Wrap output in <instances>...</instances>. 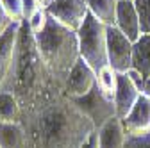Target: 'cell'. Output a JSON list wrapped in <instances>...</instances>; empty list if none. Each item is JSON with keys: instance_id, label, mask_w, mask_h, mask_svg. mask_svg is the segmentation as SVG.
Returning <instances> with one entry per match:
<instances>
[{"instance_id": "6da1fadb", "label": "cell", "mask_w": 150, "mask_h": 148, "mask_svg": "<svg viewBox=\"0 0 150 148\" xmlns=\"http://www.w3.org/2000/svg\"><path fill=\"white\" fill-rule=\"evenodd\" d=\"M11 93L16 97L22 111V121L43 111L55 100L66 97L64 89L54 79L36 47L34 34L23 20L18 34L16 61L13 70ZM20 121V123H22Z\"/></svg>"}, {"instance_id": "7a4b0ae2", "label": "cell", "mask_w": 150, "mask_h": 148, "mask_svg": "<svg viewBox=\"0 0 150 148\" xmlns=\"http://www.w3.org/2000/svg\"><path fill=\"white\" fill-rule=\"evenodd\" d=\"M27 148H81L97 130L68 97L55 100L43 111L22 121Z\"/></svg>"}, {"instance_id": "3957f363", "label": "cell", "mask_w": 150, "mask_h": 148, "mask_svg": "<svg viewBox=\"0 0 150 148\" xmlns=\"http://www.w3.org/2000/svg\"><path fill=\"white\" fill-rule=\"evenodd\" d=\"M34 39L45 64L48 66L54 79L66 93L70 71L81 59L77 32L70 30L57 20H54L52 16H48L45 29L40 34H34Z\"/></svg>"}, {"instance_id": "277c9868", "label": "cell", "mask_w": 150, "mask_h": 148, "mask_svg": "<svg viewBox=\"0 0 150 148\" xmlns=\"http://www.w3.org/2000/svg\"><path fill=\"white\" fill-rule=\"evenodd\" d=\"M81 59H84L95 71L109 66L107 61V27L100 23L91 13L77 32Z\"/></svg>"}, {"instance_id": "5b68a950", "label": "cell", "mask_w": 150, "mask_h": 148, "mask_svg": "<svg viewBox=\"0 0 150 148\" xmlns=\"http://www.w3.org/2000/svg\"><path fill=\"white\" fill-rule=\"evenodd\" d=\"M70 100L77 105V109L82 114H86L93 121V125L97 128H100L105 121H109L111 118L116 116L115 100L105 97L98 86H95L88 95L79 97V98H70Z\"/></svg>"}, {"instance_id": "8992f818", "label": "cell", "mask_w": 150, "mask_h": 148, "mask_svg": "<svg viewBox=\"0 0 150 148\" xmlns=\"http://www.w3.org/2000/svg\"><path fill=\"white\" fill-rule=\"evenodd\" d=\"M132 47L134 43L115 25L107 27V61L116 73L132 70Z\"/></svg>"}, {"instance_id": "52a82bcc", "label": "cell", "mask_w": 150, "mask_h": 148, "mask_svg": "<svg viewBox=\"0 0 150 148\" xmlns=\"http://www.w3.org/2000/svg\"><path fill=\"white\" fill-rule=\"evenodd\" d=\"M20 25L22 23H13L0 36V93H11V80H13V70L16 61Z\"/></svg>"}, {"instance_id": "ba28073f", "label": "cell", "mask_w": 150, "mask_h": 148, "mask_svg": "<svg viewBox=\"0 0 150 148\" xmlns=\"http://www.w3.org/2000/svg\"><path fill=\"white\" fill-rule=\"evenodd\" d=\"M48 16L73 32H79L84 20L89 14L86 0H52L47 7Z\"/></svg>"}, {"instance_id": "9c48e42d", "label": "cell", "mask_w": 150, "mask_h": 148, "mask_svg": "<svg viewBox=\"0 0 150 148\" xmlns=\"http://www.w3.org/2000/svg\"><path fill=\"white\" fill-rule=\"evenodd\" d=\"M95 86H97V71L84 59H79V63L70 71V77L66 82V97L68 98L84 97Z\"/></svg>"}, {"instance_id": "30bf717a", "label": "cell", "mask_w": 150, "mask_h": 148, "mask_svg": "<svg viewBox=\"0 0 150 148\" xmlns=\"http://www.w3.org/2000/svg\"><path fill=\"white\" fill-rule=\"evenodd\" d=\"M115 27H116L122 34H125L132 43L141 36L139 16H138V9H136V6H134V0H118Z\"/></svg>"}, {"instance_id": "8fae6325", "label": "cell", "mask_w": 150, "mask_h": 148, "mask_svg": "<svg viewBox=\"0 0 150 148\" xmlns=\"http://www.w3.org/2000/svg\"><path fill=\"white\" fill-rule=\"evenodd\" d=\"M125 134H146L150 130V98L141 95L130 113L122 120Z\"/></svg>"}, {"instance_id": "7c38bea8", "label": "cell", "mask_w": 150, "mask_h": 148, "mask_svg": "<svg viewBox=\"0 0 150 148\" xmlns=\"http://www.w3.org/2000/svg\"><path fill=\"white\" fill-rule=\"evenodd\" d=\"M141 97V91L136 87V84L129 79L127 73H118V86L115 93V107H116V116L123 120L130 109H132Z\"/></svg>"}, {"instance_id": "4fadbf2b", "label": "cell", "mask_w": 150, "mask_h": 148, "mask_svg": "<svg viewBox=\"0 0 150 148\" xmlns=\"http://www.w3.org/2000/svg\"><path fill=\"white\" fill-rule=\"evenodd\" d=\"M98 132V146L100 148H125V128L123 123L118 116L111 118L105 121L100 128H97Z\"/></svg>"}, {"instance_id": "5bb4252c", "label": "cell", "mask_w": 150, "mask_h": 148, "mask_svg": "<svg viewBox=\"0 0 150 148\" xmlns=\"http://www.w3.org/2000/svg\"><path fill=\"white\" fill-rule=\"evenodd\" d=\"M132 70L150 77V34H141L132 47Z\"/></svg>"}, {"instance_id": "9a60e30c", "label": "cell", "mask_w": 150, "mask_h": 148, "mask_svg": "<svg viewBox=\"0 0 150 148\" xmlns=\"http://www.w3.org/2000/svg\"><path fill=\"white\" fill-rule=\"evenodd\" d=\"M0 148H27V136L22 123L0 121Z\"/></svg>"}, {"instance_id": "2e32d148", "label": "cell", "mask_w": 150, "mask_h": 148, "mask_svg": "<svg viewBox=\"0 0 150 148\" xmlns=\"http://www.w3.org/2000/svg\"><path fill=\"white\" fill-rule=\"evenodd\" d=\"M89 13L105 27L115 25L116 22V9L118 0H86Z\"/></svg>"}, {"instance_id": "e0dca14e", "label": "cell", "mask_w": 150, "mask_h": 148, "mask_svg": "<svg viewBox=\"0 0 150 148\" xmlns=\"http://www.w3.org/2000/svg\"><path fill=\"white\" fill-rule=\"evenodd\" d=\"M0 121L2 123H20L22 111L13 93H0Z\"/></svg>"}, {"instance_id": "ac0fdd59", "label": "cell", "mask_w": 150, "mask_h": 148, "mask_svg": "<svg viewBox=\"0 0 150 148\" xmlns=\"http://www.w3.org/2000/svg\"><path fill=\"white\" fill-rule=\"evenodd\" d=\"M97 86L100 87V91L105 97H109L111 100H115L116 86H118V73L111 66L102 68L100 71H97Z\"/></svg>"}, {"instance_id": "d6986e66", "label": "cell", "mask_w": 150, "mask_h": 148, "mask_svg": "<svg viewBox=\"0 0 150 148\" xmlns=\"http://www.w3.org/2000/svg\"><path fill=\"white\" fill-rule=\"evenodd\" d=\"M134 6L139 16L141 34H150V0H134Z\"/></svg>"}, {"instance_id": "ffe728a7", "label": "cell", "mask_w": 150, "mask_h": 148, "mask_svg": "<svg viewBox=\"0 0 150 148\" xmlns=\"http://www.w3.org/2000/svg\"><path fill=\"white\" fill-rule=\"evenodd\" d=\"M6 9V13L9 14V18L16 23H22L25 20L23 14V0H0Z\"/></svg>"}, {"instance_id": "44dd1931", "label": "cell", "mask_w": 150, "mask_h": 148, "mask_svg": "<svg viewBox=\"0 0 150 148\" xmlns=\"http://www.w3.org/2000/svg\"><path fill=\"white\" fill-rule=\"evenodd\" d=\"M25 22L29 23V29H30L32 34H40L45 29L47 22H48V13H47V9H40V11H36Z\"/></svg>"}, {"instance_id": "7402d4cb", "label": "cell", "mask_w": 150, "mask_h": 148, "mask_svg": "<svg viewBox=\"0 0 150 148\" xmlns=\"http://www.w3.org/2000/svg\"><path fill=\"white\" fill-rule=\"evenodd\" d=\"M125 148H150V130L146 134H127L125 137Z\"/></svg>"}, {"instance_id": "603a6c76", "label": "cell", "mask_w": 150, "mask_h": 148, "mask_svg": "<svg viewBox=\"0 0 150 148\" xmlns=\"http://www.w3.org/2000/svg\"><path fill=\"white\" fill-rule=\"evenodd\" d=\"M40 9H45L41 6L40 0H23V14H25V20H29V18Z\"/></svg>"}, {"instance_id": "cb8c5ba5", "label": "cell", "mask_w": 150, "mask_h": 148, "mask_svg": "<svg viewBox=\"0 0 150 148\" xmlns=\"http://www.w3.org/2000/svg\"><path fill=\"white\" fill-rule=\"evenodd\" d=\"M13 23H16V22H13L11 18H9V14L6 13V9H4V6H2V2H0V36H2Z\"/></svg>"}, {"instance_id": "d4e9b609", "label": "cell", "mask_w": 150, "mask_h": 148, "mask_svg": "<svg viewBox=\"0 0 150 148\" xmlns=\"http://www.w3.org/2000/svg\"><path fill=\"white\" fill-rule=\"evenodd\" d=\"M127 75H129V79L132 80L134 84H136V87L141 91V95H143V86H145V77L141 75L139 71H136V70H129L127 71Z\"/></svg>"}, {"instance_id": "484cf974", "label": "cell", "mask_w": 150, "mask_h": 148, "mask_svg": "<svg viewBox=\"0 0 150 148\" xmlns=\"http://www.w3.org/2000/svg\"><path fill=\"white\" fill-rule=\"evenodd\" d=\"M81 148H100V146H98V132L95 130L93 134H89V137L82 143Z\"/></svg>"}, {"instance_id": "4316f807", "label": "cell", "mask_w": 150, "mask_h": 148, "mask_svg": "<svg viewBox=\"0 0 150 148\" xmlns=\"http://www.w3.org/2000/svg\"><path fill=\"white\" fill-rule=\"evenodd\" d=\"M143 95L150 98V77L145 79V86H143Z\"/></svg>"}, {"instance_id": "83f0119b", "label": "cell", "mask_w": 150, "mask_h": 148, "mask_svg": "<svg viewBox=\"0 0 150 148\" xmlns=\"http://www.w3.org/2000/svg\"><path fill=\"white\" fill-rule=\"evenodd\" d=\"M40 2H41V6H43V7L47 9V7H48V4L52 2V0H40Z\"/></svg>"}]
</instances>
